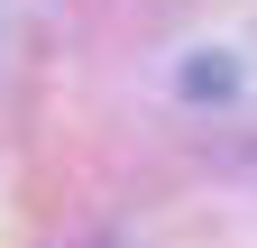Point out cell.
<instances>
[{
	"label": "cell",
	"instance_id": "obj_1",
	"mask_svg": "<svg viewBox=\"0 0 257 248\" xmlns=\"http://www.w3.org/2000/svg\"><path fill=\"white\" fill-rule=\"evenodd\" d=\"M184 92H193V101H220V92H239V65H230V55H193Z\"/></svg>",
	"mask_w": 257,
	"mask_h": 248
}]
</instances>
